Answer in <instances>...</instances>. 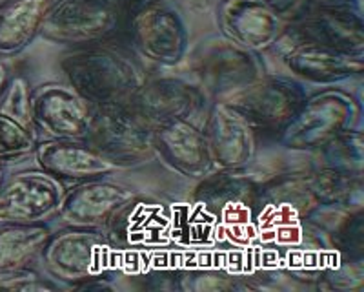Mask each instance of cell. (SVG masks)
<instances>
[{
	"mask_svg": "<svg viewBox=\"0 0 364 292\" xmlns=\"http://www.w3.org/2000/svg\"><path fill=\"white\" fill-rule=\"evenodd\" d=\"M195 188L193 207L206 225L217 226L235 239L255 234L261 187L248 177L245 168L213 170Z\"/></svg>",
	"mask_w": 364,
	"mask_h": 292,
	"instance_id": "3",
	"label": "cell"
},
{
	"mask_svg": "<svg viewBox=\"0 0 364 292\" xmlns=\"http://www.w3.org/2000/svg\"><path fill=\"white\" fill-rule=\"evenodd\" d=\"M124 31L136 53L161 66L181 63L190 44L181 13L164 0H135L126 8Z\"/></svg>",
	"mask_w": 364,
	"mask_h": 292,
	"instance_id": "6",
	"label": "cell"
},
{
	"mask_svg": "<svg viewBox=\"0 0 364 292\" xmlns=\"http://www.w3.org/2000/svg\"><path fill=\"white\" fill-rule=\"evenodd\" d=\"M124 13L122 0H51L38 35L73 50L108 44L124 29Z\"/></svg>",
	"mask_w": 364,
	"mask_h": 292,
	"instance_id": "4",
	"label": "cell"
},
{
	"mask_svg": "<svg viewBox=\"0 0 364 292\" xmlns=\"http://www.w3.org/2000/svg\"><path fill=\"white\" fill-rule=\"evenodd\" d=\"M46 271L53 280L68 288H109L104 280L112 267L113 245L108 234L100 229L64 225L51 232L41 254Z\"/></svg>",
	"mask_w": 364,
	"mask_h": 292,
	"instance_id": "2",
	"label": "cell"
},
{
	"mask_svg": "<svg viewBox=\"0 0 364 292\" xmlns=\"http://www.w3.org/2000/svg\"><path fill=\"white\" fill-rule=\"evenodd\" d=\"M51 0L0 2V57H15L35 41Z\"/></svg>",
	"mask_w": 364,
	"mask_h": 292,
	"instance_id": "20",
	"label": "cell"
},
{
	"mask_svg": "<svg viewBox=\"0 0 364 292\" xmlns=\"http://www.w3.org/2000/svg\"><path fill=\"white\" fill-rule=\"evenodd\" d=\"M60 70L93 108L132 105L148 79L132 55L108 44L75 48L60 58Z\"/></svg>",
	"mask_w": 364,
	"mask_h": 292,
	"instance_id": "1",
	"label": "cell"
},
{
	"mask_svg": "<svg viewBox=\"0 0 364 292\" xmlns=\"http://www.w3.org/2000/svg\"><path fill=\"white\" fill-rule=\"evenodd\" d=\"M64 288L53 278H44L33 267L0 272V291L6 292H48Z\"/></svg>",
	"mask_w": 364,
	"mask_h": 292,
	"instance_id": "25",
	"label": "cell"
},
{
	"mask_svg": "<svg viewBox=\"0 0 364 292\" xmlns=\"http://www.w3.org/2000/svg\"><path fill=\"white\" fill-rule=\"evenodd\" d=\"M4 159H0V181H2V177H4Z\"/></svg>",
	"mask_w": 364,
	"mask_h": 292,
	"instance_id": "29",
	"label": "cell"
},
{
	"mask_svg": "<svg viewBox=\"0 0 364 292\" xmlns=\"http://www.w3.org/2000/svg\"><path fill=\"white\" fill-rule=\"evenodd\" d=\"M311 6L315 8H330V9H348L355 8L359 9V2L357 0H310Z\"/></svg>",
	"mask_w": 364,
	"mask_h": 292,
	"instance_id": "27",
	"label": "cell"
},
{
	"mask_svg": "<svg viewBox=\"0 0 364 292\" xmlns=\"http://www.w3.org/2000/svg\"><path fill=\"white\" fill-rule=\"evenodd\" d=\"M195 71L200 86L217 100L264 75L259 53L237 46L228 38L206 44L195 58Z\"/></svg>",
	"mask_w": 364,
	"mask_h": 292,
	"instance_id": "11",
	"label": "cell"
},
{
	"mask_svg": "<svg viewBox=\"0 0 364 292\" xmlns=\"http://www.w3.org/2000/svg\"><path fill=\"white\" fill-rule=\"evenodd\" d=\"M37 134L33 128L21 125L11 117L0 113V159L9 161L15 157L33 154Z\"/></svg>",
	"mask_w": 364,
	"mask_h": 292,
	"instance_id": "24",
	"label": "cell"
},
{
	"mask_svg": "<svg viewBox=\"0 0 364 292\" xmlns=\"http://www.w3.org/2000/svg\"><path fill=\"white\" fill-rule=\"evenodd\" d=\"M31 86L24 75L9 77L0 92V113L11 117L21 125L33 128L31 125Z\"/></svg>",
	"mask_w": 364,
	"mask_h": 292,
	"instance_id": "23",
	"label": "cell"
},
{
	"mask_svg": "<svg viewBox=\"0 0 364 292\" xmlns=\"http://www.w3.org/2000/svg\"><path fill=\"white\" fill-rule=\"evenodd\" d=\"M360 106L350 93L324 90L306 97L288 125L279 132V142L291 152H318L341 134L353 130Z\"/></svg>",
	"mask_w": 364,
	"mask_h": 292,
	"instance_id": "5",
	"label": "cell"
},
{
	"mask_svg": "<svg viewBox=\"0 0 364 292\" xmlns=\"http://www.w3.org/2000/svg\"><path fill=\"white\" fill-rule=\"evenodd\" d=\"M9 75H8V70H6L4 63L0 61V92H2V88H4V84L8 83Z\"/></svg>",
	"mask_w": 364,
	"mask_h": 292,
	"instance_id": "28",
	"label": "cell"
},
{
	"mask_svg": "<svg viewBox=\"0 0 364 292\" xmlns=\"http://www.w3.org/2000/svg\"><path fill=\"white\" fill-rule=\"evenodd\" d=\"M306 90L290 77L261 75L220 99L239 113L253 130L279 134L306 100Z\"/></svg>",
	"mask_w": 364,
	"mask_h": 292,
	"instance_id": "8",
	"label": "cell"
},
{
	"mask_svg": "<svg viewBox=\"0 0 364 292\" xmlns=\"http://www.w3.org/2000/svg\"><path fill=\"white\" fill-rule=\"evenodd\" d=\"M206 105V93L200 86L177 77L146 79L132 106L149 125L159 126L171 121H193Z\"/></svg>",
	"mask_w": 364,
	"mask_h": 292,
	"instance_id": "17",
	"label": "cell"
},
{
	"mask_svg": "<svg viewBox=\"0 0 364 292\" xmlns=\"http://www.w3.org/2000/svg\"><path fill=\"white\" fill-rule=\"evenodd\" d=\"M93 106L70 84L46 83L31 92V125L46 139H86Z\"/></svg>",
	"mask_w": 364,
	"mask_h": 292,
	"instance_id": "10",
	"label": "cell"
},
{
	"mask_svg": "<svg viewBox=\"0 0 364 292\" xmlns=\"http://www.w3.org/2000/svg\"><path fill=\"white\" fill-rule=\"evenodd\" d=\"M324 167L343 172L348 175L363 177L364 165V139L359 128L348 130L339 137L321 148Z\"/></svg>",
	"mask_w": 364,
	"mask_h": 292,
	"instance_id": "22",
	"label": "cell"
},
{
	"mask_svg": "<svg viewBox=\"0 0 364 292\" xmlns=\"http://www.w3.org/2000/svg\"><path fill=\"white\" fill-rule=\"evenodd\" d=\"M217 22L224 38L253 53L275 46L288 29V22L259 0H223L217 8Z\"/></svg>",
	"mask_w": 364,
	"mask_h": 292,
	"instance_id": "14",
	"label": "cell"
},
{
	"mask_svg": "<svg viewBox=\"0 0 364 292\" xmlns=\"http://www.w3.org/2000/svg\"><path fill=\"white\" fill-rule=\"evenodd\" d=\"M133 197V190L106 177L82 181L64 190L57 216L64 225L104 230Z\"/></svg>",
	"mask_w": 364,
	"mask_h": 292,
	"instance_id": "12",
	"label": "cell"
},
{
	"mask_svg": "<svg viewBox=\"0 0 364 292\" xmlns=\"http://www.w3.org/2000/svg\"><path fill=\"white\" fill-rule=\"evenodd\" d=\"M155 150L168 167L188 179H203L213 172L203 130L193 121L164 122L155 126Z\"/></svg>",
	"mask_w": 364,
	"mask_h": 292,
	"instance_id": "18",
	"label": "cell"
},
{
	"mask_svg": "<svg viewBox=\"0 0 364 292\" xmlns=\"http://www.w3.org/2000/svg\"><path fill=\"white\" fill-rule=\"evenodd\" d=\"M268 9H272L279 19L291 24L301 19L311 8L310 0H259Z\"/></svg>",
	"mask_w": 364,
	"mask_h": 292,
	"instance_id": "26",
	"label": "cell"
},
{
	"mask_svg": "<svg viewBox=\"0 0 364 292\" xmlns=\"http://www.w3.org/2000/svg\"><path fill=\"white\" fill-rule=\"evenodd\" d=\"M200 130L213 170L246 168L255 155V130L220 100L210 106Z\"/></svg>",
	"mask_w": 364,
	"mask_h": 292,
	"instance_id": "15",
	"label": "cell"
},
{
	"mask_svg": "<svg viewBox=\"0 0 364 292\" xmlns=\"http://www.w3.org/2000/svg\"><path fill=\"white\" fill-rule=\"evenodd\" d=\"M86 141L122 170L157 157L154 126L132 105L95 106Z\"/></svg>",
	"mask_w": 364,
	"mask_h": 292,
	"instance_id": "7",
	"label": "cell"
},
{
	"mask_svg": "<svg viewBox=\"0 0 364 292\" xmlns=\"http://www.w3.org/2000/svg\"><path fill=\"white\" fill-rule=\"evenodd\" d=\"M53 230L46 223H2L0 225V272L29 268L41 259Z\"/></svg>",
	"mask_w": 364,
	"mask_h": 292,
	"instance_id": "21",
	"label": "cell"
},
{
	"mask_svg": "<svg viewBox=\"0 0 364 292\" xmlns=\"http://www.w3.org/2000/svg\"><path fill=\"white\" fill-rule=\"evenodd\" d=\"M37 167L60 183L102 179L122 170L86 139H46L33 150Z\"/></svg>",
	"mask_w": 364,
	"mask_h": 292,
	"instance_id": "13",
	"label": "cell"
},
{
	"mask_svg": "<svg viewBox=\"0 0 364 292\" xmlns=\"http://www.w3.org/2000/svg\"><path fill=\"white\" fill-rule=\"evenodd\" d=\"M284 66L295 77L314 84L343 83L363 75L364 57L343 53L314 42L295 41L284 53Z\"/></svg>",
	"mask_w": 364,
	"mask_h": 292,
	"instance_id": "19",
	"label": "cell"
},
{
	"mask_svg": "<svg viewBox=\"0 0 364 292\" xmlns=\"http://www.w3.org/2000/svg\"><path fill=\"white\" fill-rule=\"evenodd\" d=\"M66 190L50 174L24 170L0 181V225L2 223H46L57 216L58 203Z\"/></svg>",
	"mask_w": 364,
	"mask_h": 292,
	"instance_id": "9",
	"label": "cell"
},
{
	"mask_svg": "<svg viewBox=\"0 0 364 292\" xmlns=\"http://www.w3.org/2000/svg\"><path fill=\"white\" fill-rule=\"evenodd\" d=\"M286 35L314 42L353 57H364V24L355 8L330 9L311 6L301 19L288 24Z\"/></svg>",
	"mask_w": 364,
	"mask_h": 292,
	"instance_id": "16",
	"label": "cell"
}]
</instances>
